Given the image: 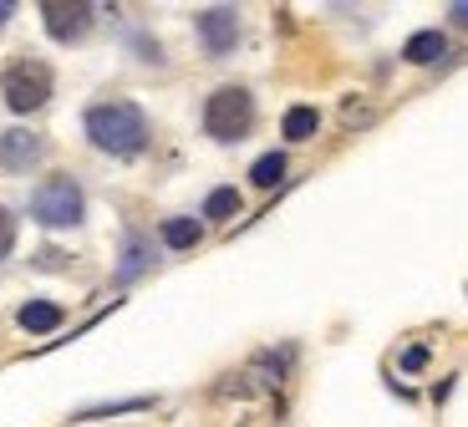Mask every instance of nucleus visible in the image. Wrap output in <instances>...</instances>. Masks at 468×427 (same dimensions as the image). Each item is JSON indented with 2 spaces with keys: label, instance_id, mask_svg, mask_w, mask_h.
Returning <instances> with one entry per match:
<instances>
[{
  "label": "nucleus",
  "instance_id": "nucleus-3",
  "mask_svg": "<svg viewBox=\"0 0 468 427\" xmlns=\"http://www.w3.org/2000/svg\"><path fill=\"white\" fill-rule=\"evenodd\" d=\"M31 219L41 230H82L87 224V194L71 174H51L31 188Z\"/></svg>",
  "mask_w": 468,
  "mask_h": 427
},
{
  "label": "nucleus",
  "instance_id": "nucleus-17",
  "mask_svg": "<svg viewBox=\"0 0 468 427\" xmlns=\"http://www.w3.org/2000/svg\"><path fill=\"white\" fill-rule=\"evenodd\" d=\"M291 357H295V347H275V351H265V357L255 361V371H265V381L275 387V381L285 377V367H291Z\"/></svg>",
  "mask_w": 468,
  "mask_h": 427
},
{
  "label": "nucleus",
  "instance_id": "nucleus-6",
  "mask_svg": "<svg viewBox=\"0 0 468 427\" xmlns=\"http://www.w3.org/2000/svg\"><path fill=\"white\" fill-rule=\"evenodd\" d=\"M239 11L234 5H204L199 16H194V36H199V47L209 61H224L234 57V47H239Z\"/></svg>",
  "mask_w": 468,
  "mask_h": 427
},
{
  "label": "nucleus",
  "instance_id": "nucleus-18",
  "mask_svg": "<svg viewBox=\"0 0 468 427\" xmlns=\"http://www.w3.org/2000/svg\"><path fill=\"white\" fill-rule=\"evenodd\" d=\"M128 47L138 51V61H148V67H164V47H158L148 31H133V36H128Z\"/></svg>",
  "mask_w": 468,
  "mask_h": 427
},
{
  "label": "nucleus",
  "instance_id": "nucleus-9",
  "mask_svg": "<svg viewBox=\"0 0 468 427\" xmlns=\"http://www.w3.org/2000/svg\"><path fill=\"white\" fill-rule=\"evenodd\" d=\"M448 57H453V47H448V31H438V26L412 31L408 47H402V61H408V67H443Z\"/></svg>",
  "mask_w": 468,
  "mask_h": 427
},
{
  "label": "nucleus",
  "instance_id": "nucleus-19",
  "mask_svg": "<svg viewBox=\"0 0 468 427\" xmlns=\"http://www.w3.org/2000/svg\"><path fill=\"white\" fill-rule=\"evenodd\" d=\"M16 234H21V219H16L11 208L0 204V260H11V250H16Z\"/></svg>",
  "mask_w": 468,
  "mask_h": 427
},
{
  "label": "nucleus",
  "instance_id": "nucleus-4",
  "mask_svg": "<svg viewBox=\"0 0 468 427\" xmlns=\"http://www.w3.org/2000/svg\"><path fill=\"white\" fill-rule=\"evenodd\" d=\"M51 87H57V77H51L47 61H36V57H21L0 71V97H5V107L21 112V117L41 112V107L51 102Z\"/></svg>",
  "mask_w": 468,
  "mask_h": 427
},
{
  "label": "nucleus",
  "instance_id": "nucleus-1",
  "mask_svg": "<svg viewBox=\"0 0 468 427\" xmlns=\"http://www.w3.org/2000/svg\"><path fill=\"white\" fill-rule=\"evenodd\" d=\"M82 133L97 153L107 158H143L153 143V127H148V112L128 97H112V102H92L82 112Z\"/></svg>",
  "mask_w": 468,
  "mask_h": 427
},
{
  "label": "nucleus",
  "instance_id": "nucleus-15",
  "mask_svg": "<svg viewBox=\"0 0 468 427\" xmlns=\"http://www.w3.org/2000/svg\"><path fill=\"white\" fill-rule=\"evenodd\" d=\"M377 117V107L367 102L362 92H351V97H341V127H367Z\"/></svg>",
  "mask_w": 468,
  "mask_h": 427
},
{
  "label": "nucleus",
  "instance_id": "nucleus-23",
  "mask_svg": "<svg viewBox=\"0 0 468 427\" xmlns=\"http://www.w3.org/2000/svg\"><path fill=\"white\" fill-rule=\"evenodd\" d=\"M11 16H16V0H0V26L11 21Z\"/></svg>",
  "mask_w": 468,
  "mask_h": 427
},
{
  "label": "nucleus",
  "instance_id": "nucleus-20",
  "mask_svg": "<svg viewBox=\"0 0 468 427\" xmlns=\"http://www.w3.org/2000/svg\"><path fill=\"white\" fill-rule=\"evenodd\" d=\"M428 361H433V351H428V347H402L398 367H402V371H412V377H418V371H428Z\"/></svg>",
  "mask_w": 468,
  "mask_h": 427
},
{
  "label": "nucleus",
  "instance_id": "nucleus-21",
  "mask_svg": "<svg viewBox=\"0 0 468 427\" xmlns=\"http://www.w3.org/2000/svg\"><path fill=\"white\" fill-rule=\"evenodd\" d=\"M443 16H448V31H463L468 36V0H453Z\"/></svg>",
  "mask_w": 468,
  "mask_h": 427
},
{
  "label": "nucleus",
  "instance_id": "nucleus-2",
  "mask_svg": "<svg viewBox=\"0 0 468 427\" xmlns=\"http://www.w3.org/2000/svg\"><path fill=\"white\" fill-rule=\"evenodd\" d=\"M255 123H260V102L245 81H224V87H214L204 97V133L214 143H224V148L245 143L255 133Z\"/></svg>",
  "mask_w": 468,
  "mask_h": 427
},
{
  "label": "nucleus",
  "instance_id": "nucleus-11",
  "mask_svg": "<svg viewBox=\"0 0 468 427\" xmlns=\"http://www.w3.org/2000/svg\"><path fill=\"white\" fill-rule=\"evenodd\" d=\"M285 178H291V153L285 148H270V153H260L255 163H250V188H281Z\"/></svg>",
  "mask_w": 468,
  "mask_h": 427
},
{
  "label": "nucleus",
  "instance_id": "nucleus-10",
  "mask_svg": "<svg viewBox=\"0 0 468 427\" xmlns=\"http://www.w3.org/2000/svg\"><path fill=\"white\" fill-rule=\"evenodd\" d=\"M204 240V219H194V214H168L164 224H158V244L164 250H194V244Z\"/></svg>",
  "mask_w": 468,
  "mask_h": 427
},
{
  "label": "nucleus",
  "instance_id": "nucleus-14",
  "mask_svg": "<svg viewBox=\"0 0 468 427\" xmlns=\"http://www.w3.org/2000/svg\"><path fill=\"white\" fill-rule=\"evenodd\" d=\"M239 208H245V194H239L234 184H219V188H209L199 219L204 224H229V219H239Z\"/></svg>",
  "mask_w": 468,
  "mask_h": 427
},
{
  "label": "nucleus",
  "instance_id": "nucleus-13",
  "mask_svg": "<svg viewBox=\"0 0 468 427\" xmlns=\"http://www.w3.org/2000/svg\"><path fill=\"white\" fill-rule=\"evenodd\" d=\"M321 133V112L311 102H295V107H285V117H281V138L285 143H311Z\"/></svg>",
  "mask_w": 468,
  "mask_h": 427
},
{
  "label": "nucleus",
  "instance_id": "nucleus-7",
  "mask_svg": "<svg viewBox=\"0 0 468 427\" xmlns=\"http://www.w3.org/2000/svg\"><path fill=\"white\" fill-rule=\"evenodd\" d=\"M153 265H158V240L143 230H122V244H117V285L143 280Z\"/></svg>",
  "mask_w": 468,
  "mask_h": 427
},
{
  "label": "nucleus",
  "instance_id": "nucleus-5",
  "mask_svg": "<svg viewBox=\"0 0 468 427\" xmlns=\"http://www.w3.org/2000/svg\"><path fill=\"white\" fill-rule=\"evenodd\" d=\"M41 26L61 47H82L97 26V5H87V0H41Z\"/></svg>",
  "mask_w": 468,
  "mask_h": 427
},
{
  "label": "nucleus",
  "instance_id": "nucleus-16",
  "mask_svg": "<svg viewBox=\"0 0 468 427\" xmlns=\"http://www.w3.org/2000/svg\"><path fill=\"white\" fill-rule=\"evenodd\" d=\"M143 407H153V397H128V402H102V407H82V412H77V422H92V417H117V412H143Z\"/></svg>",
  "mask_w": 468,
  "mask_h": 427
},
{
  "label": "nucleus",
  "instance_id": "nucleus-12",
  "mask_svg": "<svg viewBox=\"0 0 468 427\" xmlns=\"http://www.w3.org/2000/svg\"><path fill=\"white\" fill-rule=\"evenodd\" d=\"M61 321H67V311H61L57 301H26L21 311H16V326H21L26 336H51Z\"/></svg>",
  "mask_w": 468,
  "mask_h": 427
},
{
  "label": "nucleus",
  "instance_id": "nucleus-8",
  "mask_svg": "<svg viewBox=\"0 0 468 427\" xmlns=\"http://www.w3.org/2000/svg\"><path fill=\"white\" fill-rule=\"evenodd\" d=\"M41 153H47V138L31 133V127H5V133H0V168H11V174L36 168Z\"/></svg>",
  "mask_w": 468,
  "mask_h": 427
},
{
  "label": "nucleus",
  "instance_id": "nucleus-22",
  "mask_svg": "<svg viewBox=\"0 0 468 427\" xmlns=\"http://www.w3.org/2000/svg\"><path fill=\"white\" fill-rule=\"evenodd\" d=\"M36 270H67V254H61V250H41V254H36Z\"/></svg>",
  "mask_w": 468,
  "mask_h": 427
}]
</instances>
